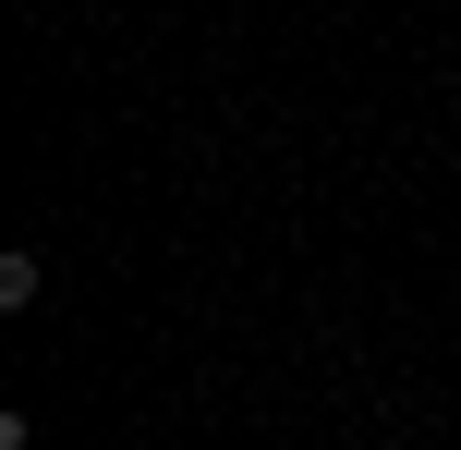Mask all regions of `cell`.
I'll return each mask as SVG.
<instances>
[{
    "mask_svg": "<svg viewBox=\"0 0 461 450\" xmlns=\"http://www.w3.org/2000/svg\"><path fill=\"white\" fill-rule=\"evenodd\" d=\"M24 305H37V256L13 243V256H0V317H24Z\"/></svg>",
    "mask_w": 461,
    "mask_h": 450,
    "instance_id": "obj_1",
    "label": "cell"
}]
</instances>
